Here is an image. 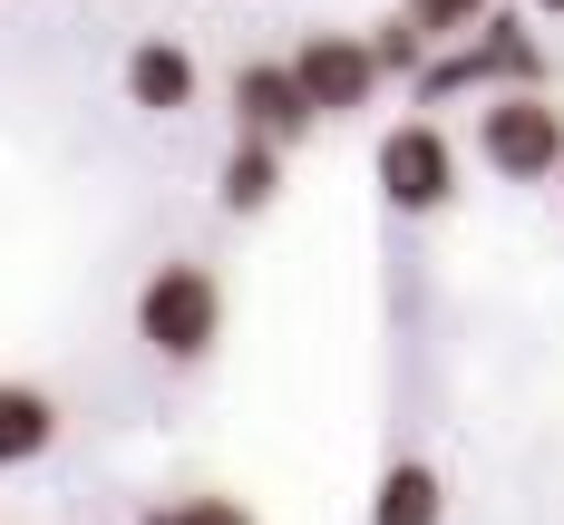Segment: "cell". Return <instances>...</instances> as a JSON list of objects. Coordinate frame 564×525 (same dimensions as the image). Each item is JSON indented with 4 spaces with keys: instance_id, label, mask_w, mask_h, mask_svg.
Here are the masks:
<instances>
[{
    "instance_id": "obj_10",
    "label": "cell",
    "mask_w": 564,
    "mask_h": 525,
    "mask_svg": "<svg viewBox=\"0 0 564 525\" xmlns=\"http://www.w3.org/2000/svg\"><path fill=\"white\" fill-rule=\"evenodd\" d=\"M273 195H282V146L234 136L225 166H215V205H225V215H273Z\"/></svg>"
},
{
    "instance_id": "obj_8",
    "label": "cell",
    "mask_w": 564,
    "mask_h": 525,
    "mask_svg": "<svg viewBox=\"0 0 564 525\" xmlns=\"http://www.w3.org/2000/svg\"><path fill=\"white\" fill-rule=\"evenodd\" d=\"M58 390H40V380H0V477L10 467H40L58 448Z\"/></svg>"
},
{
    "instance_id": "obj_12",
    "label": "cell",
    "mask_w": 564,
    "mask_h": 525,
    "mask_svg": "<svg viewBox=\"0 0 564 525\" xmlns=\"http://www.w3.org/2000/svg\"><path fill=\"white\" fill-rule=\"evenodd\" d=\"M137 525H253L243 496H175V506H147Z\"/></svg>"
},
{
    "instance_id": "obj_3",
    "label": "cell",
    "mask_w": 564,
    "mask_h": 525,
    "mask_svg": "<svg viewBox=\"0 0 564 525\" xmlns=\"http://www.w3.org/2000/svg\"><path fill=\"white\" fill-rule=\"evenodd\" d=\"M477 166L507 175V185H555L564 175L555 88H487V98H477Z\"/></svg>"
},
{
    "instance_id": "obj_1",
    "label": "cell",
    "mask_w": 564,
    "mask_h": 525,
    "mask_svg": "<svg viewBox=\"0 0 564 525\" xmlns=\"http://www.w3.org/2000/svg\"><path fill=\"white\" fill-rule=\"evenodd\" d=\"M419 88V108H438V98H487V88H545V40L516 20V10H487L467 40H438L429 50V68L409 78Z\"/></svg>"
},
{
    "instance_id": "obj_9",
    "label": "cell",
    "mask_w": 564,
    "mask_h": 525,
    "mask_svg": "<svg viewBox=\"0 0 564 525\" xmlns=\"http://www.w3.org/2000/svg\"><path fill=\"white\" fill-rule=\"evenodd\" d=\"M370 525H448V477L429 458H390L370 477Z\"/></svg>"
},
{
    "instance_id": "obj_6",
    "label": "cell",
    "mask_w": 564,
    "mask_h": 525,
    "mask_svg": "<svg viewBox=\"0 0 564 525\" xmlns=\"http://www.w3.org/2000/svg\"><path fill=\"white\" fill-rule=\"evenodd\" d=\"M322 127V108L302 98L292 58H243L234 68V136H263V146H302Z\"/></svg>"
},
{
    "instance_id": "obj_2",
    "label": "cell",
    "mask_w": 564,
    "mask_h": 525,
    "mask_svg": "<svg viewBox=\"0 0 564 525\" xmlns=\"http://www.w3.org/2000/svg\"><path fill=\"white\" fill-rule=\"evenodd\" d=\"M137 341L156 350L166 370H195V360H215V341H225V283H215L195 253L156 263V273L137 283Z\"/></svg>"
},
{
    "instance_id": "obj_7",
    "label": "cell",
    "mask_w": 564,
    "mask_h": 525,
    "mask_svg": "<svg viewBox=\"0 0 564 525\" xmlns=\"http://www.w3.org/2000/svg\"><path fill=\"white\" fill-rule=\"evenodd\" d=\"M117 88H127V108H147V117H185L205 98V68H195L185 40H137L127 68H117Z\"/></svg>"
},
{
    "instance_id": "obj_11",
    "label": "cell",
    "mask_w": 564,
    "mask_h": 525,
    "mask_svg": "<svg viewBox=\"0 0 564 525\" xmlns=\"http://www.w3.org/2000/svg\"><path fill=\"white\" fill-rule=\"evenodd\" d=\"M429 50H438V40H429V30H419L409 10L370 30V58H380V78H419V68H429Z\"/></svg>"
},
{
    "instance_id": "obj_15",
    "label": "cell",
    "mask_w": 564,
    "mask_h": 525,
    "mask_svg": "<svg viewBox=\"0 0 564 525\" xmlns=\"http://www.w3.org/2000/svg\"><path fill=\"white\" fill-rule=\"evenodd\" d=\"M555 195H564V175H555Z\"/></svg>"
},
{
    "instance_id": "obj_14",
    "label": "cell",
    "mask_w": 564,
    "mask_h": 525,
    "mask_svg": "<svg viewBox=\"0 0 564 525\" xmlns=\"http://www.w3.org/2000/svg\"><path fill=\"white\" fill-rule=\"evenodd\" d=\"M525 10H535V20H564V0H525Z\"/></svg>"
},
{
    "instance_id": "obj_4",
    "label": "cell",
    "mask_w": 564,
    "mask_h": 525,
    "mask_svg": "<svg viewBox=\"0 0 564 525\" xmlns=\"http://www.w3.org/2000/svg\"><path fill=\"white\" fill-rule=\"evenodd\" d=\"M370 175H380V205L390 215H448L457 205V146L438 117H399L390 136L370 146Z\"/></svg>"
},
{
    "instance_id": "obj_13",
    "label": "cell",
    "mask_w": 564,
    "mask_h": 525,
    "mask_svg": "<svg viewBox=\"0 0 564 525\" xmlns=\"http://www.w3.org/2000/svg\"><path fill=\"white\" fill-rule=\"evenodd\" d=\"M399 10H409V20H419L429 40H467V30H477V20H487L497 0H399Z\"/></svg>"
},
{
    "instance_id": "obj_5",
    "label": "cell",
    "mask_w": 564,
    "mask_h": 525,
    "mask_svg": "<svg viewBox=\"0 0 564 525\" xmlns=\"http://www.w3.org/2000/svg\"><path fill=\"white\" fill-rule=\"evenodd\" d=\"M292 78H302V98H312L322 117H360L380 88H390L360 30H312V40L292 50Z\"/></svg>"
}]
</instances>
